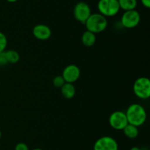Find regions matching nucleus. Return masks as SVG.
Masks as SVG:
<instances>
[{"label": "nucleus", "instance_id": "9b49d317", "mask_svg": "<svg viewBox=\"0 0 150 150\" xmlns=\"http://www.w3.org/2000/svg\"><path fill=\"white\" fill-rule=\"evenodd\" d=\"M76 88L73 83L65 82L61 88L62 95L67 99H71L76 95Z\"/></svg>", "mask_w": 150, "mask_h": 150}, {"label": "nucleus", "instance_id": "5701e85b", "mask_svg": "<svg viewBox=\"0 0 150 150\" xmlns=\"http://www.w3.org/2000/svg\"><path fill=\"white\" fill-rule=\"evenodd\" d=\"M32 150H42V149H39V148H35V149H33Z\"/></svg>", "mask_w": 150, "mask_h": 150}, {"label": "nucleus", "instance_id": "f03ea898", "mask_svg": "<svg viewBox=\"0 0 150 150\" xmlns=\"http://www.w3.org/2000/svg\"><path fill=\"white\" fill-rule=\"evenodd\" d=\"M86 30L90 31L95 34L100 33L105 30L108 26V21L106 17L100 13H92L85 22Z\"/></svg>", "mask_w": 150, "mask_h": 150}, {"label": "nucleus", "instance_id": "39448f33", "mask_svg": "<svg viewBox=\"0 0 150 150\" xmlns=\"http://www.w3.org/2000/svg\"><path fill=\"white\" fill-rule=\"evenodd\" d=\"M141 21V15L137 10L125 11L121 18V24L125 28L133 29L137 26Z\"/></svg>", "mask_w": 150, "mask_h": 150}, {"label": "nucleus", "instance_id": "2eb2a0df", "mask_svg": "<svg viewBox=\"0 0 150 150\" xmlns=\"http://www.w3.org/2000/svg\"><path fill=\"white\" fill-rule=\"evenodd\" d=\"M4 53H5L6 58L8 63L15 64V63H17L20 60L19 53L16 50H7V51H4Z\"/></svg>", "mask_w": 150, "mask_h": 150}, {"label": "nucleus", "instance_id": "4468645a", "mask_svg": "<svg viewBox=\"0 0 150 150\" xmlns=\"http://www.w3.org/2000/svg\"><path fill=\"white\" fill-rule=\"evenodd\" d=\"M120 7L125 11L136 10L137 7V0H118Z\"/></svg>", "mask_w": 150, "mask_h": 150}, {"label": "nucleus", "instance_id": "f257e3e1", "mask_svg": "<svg viewBox=\"0 0 150 150\" xmlns=\"http://www.w3.org/2000/svg\"><path fill=\"white\" fill-rule=\"evenodd\" d=\"M125 113L127 116L128 124L134 125L137 127L143 125L147 118V114L144 107L137 103L130 104Z\"/></svg>", "mask_w": 150, "mask_h": 150}, {"label": "nucleus", "instance_id": "20e7f679", "mask_svg": "<svg viewBox=\"0 0 150 150\" xmlns=\"http://www.w3.org/2000/svg\"><path fill=\"white\" fill-rule=\"evenodd\" d=\"M99 13L105 17H112L120 12L118 0H99L98 3Z\"/></svg>", "mask_w": 150, "mask_h": 150}, {"label": "nucleus", "instance_id": "6e6552de", "mask_svg": "<svg viewBox=\"0 0 150 150\" xmlns=\"http://www.w3.org/2000/svg\"><path fill=\"white\" fill-rule=\"evenodd\" d=\"M94 150H119L117 141L111 136H103L95 141Z\"/></svg>", "mask_w": 150, "mask_h": 150}, {"label": "nucleus", "instance_id": "1a4fd4ad", "mask_svg": "<svg viewBox=\"0 0 150 150\" xmlns=\"http://www.w3.org/2000/svg\"><path fill=\"white\" fill-rule=\"evenodd\" d=\"M62 77L65 82L74 83L81 76V70L76 65L70 64L66 66L62 71Z\"/></svg>", "mask_w": 150, "mask_h": 150}, {"label": "nucleus", "instance_id": "aec40b11", "mask_svg": "<svg viewBox=\"0 0 150 150\" xmlns=\"http://www.w3.org/2000/svg\"><path fill=\"white\" fill-rule=\"evenodd\" d=\"M141 2L144 7H146V8L150 7V0H141Z\"/></svg>", "mask_w": 150, "mask_h": 150}, {"label": "nucleus", "instance_id": "b1692460", "mask_svg": "<svg viewBox=\"0 0 150 150\" xmlns=\"http://www.w3.org/2000/svg\"><path fill=\"white\" fill-rule=\"evenodd\" d=\"M1 130H0V139H1Z\"/></svg>", "mask_w": 150, "mask_h": 150}, {"label": "nucleus", "instance_id": "412c9836", "mask_svg": "<svg viewBox=\"0 0 150 150\" xmlns=\"http://www.w3.org/2000/svg\"><path fill=\"white\" fill-rule=\"evenodd\" d=\"M130 150H142V149L139 148V147H138V146H133V147H132Z\"/></svg>", "mask_w": 150, "mask_h": 150}, {"label": "nucleus", "instance_id": "423d86ee", "mask_svg": "<svg viewBox=\"0 0 150 150\" xmlns=\"http://www.w3.org/2000/svg\"><path fill=\"white\" fill-rule=\"evenodd\" d=\"M108 122L110 126L116 130H122L128 124L125 113L121 110L113 112L109 116Z\"/></svg>", "mask_w": 150, "mask_h": 150}, {"label": "nucleus", "instance_id": "7ed1b4c3", "mask_svg": "<svg viewBox=\"0 0 150 150\" xmlns=\"http://www.w3.org/2000/svg\"><path fill=\"white\" fill-rule=\"evenodd\" d=\"M135 95L142 99H148L150 96V80L146 76L136 79L133 86Z\"/></svg>", "mask_w": 150, "mask_h": 150}, {"label": "nucleus", "instance_id": "f8f14e48", "mask_svg": "<svg viewBox=\"0 0 150 150\" xmlns=\"http://www.w3.org/2000/svg\"><path fill=\"white\" fill-rule=\"evenodd\" d=\"M81 41L85 46L92 47L96 42V35L90 31H85L82 35Z\"/></svg>", "mask_w": 150, "mask_h": 150}, {"label": "nucleus", "instance_id": "f3484780", "mask_svg": "<svg viewBox=\"0 0 150 150\" xmlns=\"http://www.w3.org/2000/svg\"><path fill=\"white\" fill-rule=\"evenodd\" d=\"M7 45V39L3 32H0V53L4 51Z\"/></svg>", "mask_w": 150, "mask_h": 150}, {"label": "nucleus", "instance_id": "9d476101", "mask_svg": "<svg viewBox=\"0 0 150 150\" xmlns=\"http://www.w3.org/2000/svg\"><path fill=\"white\" fill-rule=\"evenodd\" d=\"M33 35L38 40L40 41H46L48 38H51V28L45 24H38L34 26L32 29Z\"/></svg>", "mask_w": 150, "mask_h": 150}, {"label": "nucleus", "instance_id": "4be33fe9", "mask_svg": "<svg viewBox=\"0 0 150 150\" xmlns=\"http://www.w3.org/2000/svg\"><path fill=\"white\" fill-rule=\"evenodd\" d=\"M6 1H8V2H10V3H14V2H16L18 0H6Z\"/></svg>", "mask_w": 150, "mask_h": 150}, {"label": "nucleus", "instance_id": "6ab92c4d", "mask_svg": "<svg viewBox=\"0 0 150 150\" xmlns=\"http://www.w3.org/2000/svg\"><path fill=\"white\" fill-rule=\"evenodd\" d=\"M7 63H7V58H6L5 53H4V51H2V52L0 53V66H5Z\"/></svg>", "mask_w": 150, "mask_h": 150}, {"label": "nucleus", "instance_id": "a211bd4d", "mask_svg": "<svg viewBox=\"0 0 150 150\" xmlns=\"http://www.w3.org/2000/svg\"><path fill=\"white\" fill-rule=\"evenodd\" d=\"M15 150H29V146L25 143H18L15 146Z\"/></svg>", "mask_w": 150, "mask_h": 150}, {"label": "nucleus", "instance_id": "ddd939ff", "mask_svg": "<svg viewBox=\"0 0 150 150\" xmlns=\"http://www.w3.org/2000/svg\"><path fill=\"white\" fill-rule=\"evenodd\" d=\"M122 131L125 135L130 139H134V138H137L139 133V127L130 124H127L125 127L122 129Z\"/></svg>", "mask_w": 150, "mask_h": 150}, {"label": "nucleus", "instance_id": "0eeeda50", "mask_svg": "<svg viewBox=\"0 0 150 150\" xmlns=\"http://www.w3.org/2000/svg\"><path fill=\"white\" fill-rule=\"evenodd\" d=\"M92 14L91 8L87 3L84 1H79L75 5L73 8L74 18L81 23L84 24L89 16Z\"/></svg>", "mask_w": 150, "mask_h": 150}, {"label": "nucleus", "instance_id": "dca6fc26", "mask_svg": "<svg viewBox=\"0 0 150 150\" xmlns=\"http://www.w3.org/2000/svg\"><path fill=\"white\" fill-rule=\"evenodd\" d=\"M64 83H65V81L63 79L62 75H59V76H55V77L53 79V85H54V86L56 87V88H61Z\"/></svg>", "mask_w": 150, "mask_h": 150}]
</instances>
